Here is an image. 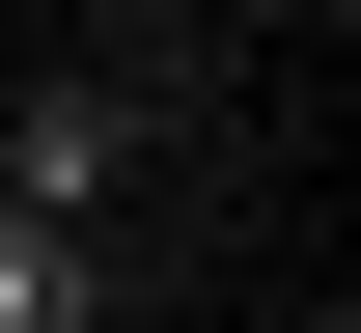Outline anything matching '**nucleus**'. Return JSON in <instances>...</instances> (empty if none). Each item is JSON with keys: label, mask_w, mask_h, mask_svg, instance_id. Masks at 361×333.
<instances>
[{"label": "nucleus", "mask_w": 361, "mask_h": 333, "mask_svg": "<svg viewBox=\"0 0 361 333\" xmlns=\"http://www.w3.org/2000/svg\"><path fill=\"white\" fill-rule=\"evenodd\" d=\"M111 167H139V111H111V84H28V111H0V222L84 250V222H111Z\"/></svg>", "instance_id": "f257e3e1"}, {"label": "nucleus", "mask_w": 361, "mask_h": 333, "mask_svg": "<svg viewBox=\"0 0 361 333\" xmlns=\"http://www.w3.org/2000/svg\"><path fill=\"white\" fill-rule=\"evenodd\" d=\"M0 333H84V250L56 222H0Z\"/></svg>", "instance_id": "f03ea898"}]
</instances>
